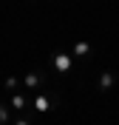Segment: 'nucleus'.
<instances>
[{"mask_svg": "<svg viewBox=\"0 0 119 125\" xmlns=\"http://www.w3.org/2000/svg\"><path fill=\"white\" fill-rule=\"evenodd\" d=\"M11 108H26V97H20V94H14V97H11Z\"/></svg>", "mask_w": 119, "mask_h": 125, "instance_id": "nucleus-6", "label": "nucleus"}, {"mask_svg": "<svg viewBox=\"0 0 119 125\" xmlns=\"http://www.w3.org/2000/svg\"><path fill=\"white\" fill-rule=\"evenodd\" d=\"M6 88H9V91H11V88H17V77H9V80H6Z\"/></svg>", "mask_w": 119, "mask_h": 125, "instance_id": "nucleus-8", "label": "nucleus"}, {"mask_svg": "<svg viewBox=\"0 0 119 125\" xmlns=\"http://www.w3.org/2000/svg\"><path fill=\"white\" fill-rule=\"evenodd\" d=\"M0 125H3V122H0Z\"/></svg>", "mask_w": 119, "mask_h": 125, "instance_id": "nucleus-10", "label": "nucleus"}, {"mask_svg": "<svg viewBox=\"0 0 119 125\" xmlns=\"http://www.w3.org/2000/svg\"><path fill=\"white\" fill-rule=\"evenodd\" d=\"M88 51H91V46H88V43H74V54H77V57H85Z\"/></svg>", "mask_w": 119, "mask_h": 125, "instance_id": "nucleus-4", "label": "nucleus"}, {"mask_svg": "<svg viewBox=\"0 0 119 125\" xmlns=\"http://www.w3.org/2000/svg\"><path fill=\"white\" fill-rule=\"evenodd\" d=\"M48 105H51L48 97H37V100H34V108H37V111H48Z\"/></svg>", "mask_w": 119, "mask_h": 125, "instance_id": "nucleus-5", "label": "nucleus"}, {"mask_svg": "<svg viewBox=\"0 0 119 125\" xmlns=\"http://www.w3.org/2000/svg\"><path fill=\"white\" fill-rule=\"evenodd\" d=\"M9 119H11V117H9V108L0 105V122H9Z\"/></svg>", "mask_w": 119, "mask_h": 125, "instance_id": "nucleus-7", "label": "nucleus"}, {"mask_svg": "<svg viewBox=\"0 0 119 125\" xmlns=\"http://www.w3.org/2000/svg\"><path fill=\"white\" fill-rule=\"evenodd\" d=\"M111 85H113V74H108V71H105V74H99V88L105 91V88H111Z\"/></svg>", "mask_w": 119, "mask_h": 125, "instance_id": "nucleus-3", "label": "nucleus"}, {"mask_svg": "<svg viewBox=\"0 0 119 125\" xmlns=\"http://www.w3.org/2000/svg\"><path fill=\"white\" fill-rule=\"evenodd\" d=\"M54 68L57 71H68L71 68V54H57L54 57Z\"/></svg>", "mask_w": 119, "mask_h": 125, "instance_id": "nucleus-1", "label": "nucleus"}, {"mask_svg": "<svg viewBox=\"0 0 119 125\" xmlns=\"http://www.w3.org/2000/svg\"><path fill=\"white\" fill-rule=\"evenodd\" d=\"M23 83H26L28 88H37L40 83H43V77H40V74H26V77H23Z\"/></svg>", "mask_w": 119, "mask_h": 125, "instance_id": "nucleus-2", "label": "nucleus"}, {"mask_svg": "<svg viewBox=\"0 0 119 125\" xmlns=\"http://www.w3.org/2000/svg\"><path fill=\"white\" fill-rule=\"evenodd\" d=\"M14 125H31V122H28L26 117H20V119H14Z\"/></svg>", "mask_w": 119, "mask_h": 125, "instance_id": "nucleus-9", "label": "nucleus"}]
</instances>
